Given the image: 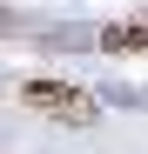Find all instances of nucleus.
Listing matches in <instances>:
<instances>
[{
  "label": "nucleus",
  "mask_w": 148,
  "mask_h": 154,
  "mask_svg": "<svg viewBox=\"0 0 148 154\" xmlns=\"http://www.w3.org/2000/svg\"><path fill=\"white\" fill-rule=\"evenodd\" d=\"M20 100H27L34 114H54V121H88V114H94V100H88L81 87H67V81H27Z\"/></svg>",
  "instance_id": "obj_1"
},
{
  "label": "nucleus",
  "mask_w": 148,
  "mask_h": 154,
  "mask_svg": "<svg viewBox=\"0 0 148 154\" xmlns=\"http://www.w3.org/2000/svg\"><path fill=\"white\" fill-rule=\"evenodd\" d=\"M108 47H114V54H121V47H148V20H141V27H114Z\"/></svg>",
  "instance_id": "obj_2"
}]
</instances>
